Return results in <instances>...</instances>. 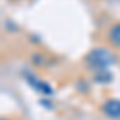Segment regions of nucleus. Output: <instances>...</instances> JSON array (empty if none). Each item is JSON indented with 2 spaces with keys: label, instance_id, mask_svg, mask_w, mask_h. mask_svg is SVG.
Returning <instances> with one entry per match:
<instances>
[{
  "label": "nucleus",
  "instance_id": "obj_1",
  "mask_svg": "<svg viewBox=\"0 0 120 120\" xmlns=\"http://www.w3.org/2000/svg\"><path fill=\"white\" fill-rule=\"evenodd\" d=\"M117 61V56L107 48H94L86 55V63L96 69H106Z\"/></svg>",
  "mask_w": 120,
  "mask_h": 120
},
{
  "label": "nucleus",
  "instance_id": "obj_2",
  "mask_svg": "<svg viewBox=\"0 0 120 120\" xmlns=\"http://www.w3.org/2000/svg\"><path fill=\"white\" fill-rule=\"evenodd\" d=\"M102 111L111 119H120V101L119 99H109L104 102Z\"/></svg>",
  "mask_w": 120,
  "mask_h": 120
},
{
  "label": "nucleus",
  "instance_id": "obj_3",
  "mask_svg": "<svg viewBox=\"0 0 120 120\" xmlns=\"http://www.w3.org/2000/svg\"><path fill=\"white\" fill-rule=\"evenodd\" d=\"M26 79H27V82L35 88V90H38V91L45 93V94H51L53 93V90L50 88V85L45 82H42V80H38L37 77H30V75H26Z\"/></svg>",
  "mask_w": 120,
  "mask_h": 120
},
{
  "label": "nucleus",
  "instance_id": "obj_4",
  "mask_svg": "<svg viewBox=\"0 0 120 120\" xmlns=\"http://www.w3.org/2000/svg\"><path fill=\"white\" fill-rule=\"evenodd\" d=\"M109 40L115 46H120V24H115V26L111 27V30H109Z\"/></svg>",
  "mask_w": 120,
  "mask_h": 120
},
{
  "label": "nucleus",
  "instance_id": "obj_5",
  "mask_svg": "<svg viewBox=\"0 0 120 120\" xmlns=\"http://www.w3.org/2000/svg\"><path fill=\"white\" fill-rule=\"evenodd\" d=\"M111 79H112V75L107 74V72H101V74L96 75V80H98V82H109Z\"/></svg>",
  "mask_w": 120,
  "mask_h": 120
},
{
  "label": "nucleus",
  "instance_id": "obj_6",
  "mask_svg": "<svg viewBox=\"0 0 120 120\" xmlns=\"http://www.w3.org/2000/svg\"><path fill=\"white\" fill-rule=\"evenodd\" d=\"M2 120H5V119H2Z\"/></svg>",
  "mask_w": 120,
  "mask_h": 120
}]
</instances>
